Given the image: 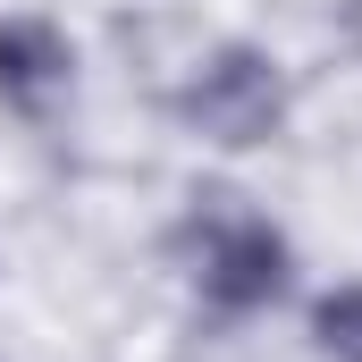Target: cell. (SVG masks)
Returning <instances> with one entry per match:
<instances>
[{
	"mask_svg": "<svg viewBox=\"0 0 362 362\" xmlns=\"http://www.w3.org/2000/svg\"><path fill=\"white\" fill-rule=\"evenodd\" d=\"M312 337L329 362H362V286H337L312 303Z\"/></svg>",
	"mask_w": 362,
	"mask_h": 362,
	"instance_id": "obj_4",
	"label": "cell"
},
{
	"mask_svg": "<svg viewBox=\"0 0 362 362\" xmlns=\"http://www.w3.org/2000/svg\"><path fill=\"white\" fill-rule=\"evenodd\" d=\"M185 118H194V135L245 152V144H270V135H278L286 85H278V68L253 51V42H228V51H211L202 76L185 85Z\"/></svg>",
	"mask_w": 362,
	"mask_h": 362,
	"instance_id": "obj_2",
	"label": "cell"
},
{
	"mask_svg": "<svg viewBox=\"0 0 362 362\" xmlns=\"http://www.w3.org/2000/svg\"><path fill=\"white\" fill-rule=\"evenodd\" d=\"M76 93V51L51 17H8L0 25V101L17 118H51Z\"/></svg>",
	"mask_w": 362,
	"mask_h": 362,
	"instance_id": "obj_3",
	"label": "cell"
},
{
	"mask_svg": "<svg viewBox=\"0 0 362 362\" xmlns=\"http://www.w3.org/2000/svg\"><path fill=\"white\" fill-rule=\"evenodd\" d=\"M185 245H194V278L219 312H253V303L286 295V236L270 219H253L236 194H202Z\"/></svg>",
	"mask_w": 362,
	"mask_h": 362,
	"instance_id": "obj_1",
	"label": "cell"
},
{
	"mask_svg": "<svg viewBox=\"0 0 362 362\" xmlns=\"http://www.w3.org/2000/svg\"><path fill=\"white\" fill-rule=\"evenodd\" d=\"M346 25H354V42H362V0H346Z\"/></svg>",
	"mask_w": 362,
	"mask_h": 362,
	"instance_id": "obj_5",
	"label": "cell"
}]
</instances>
